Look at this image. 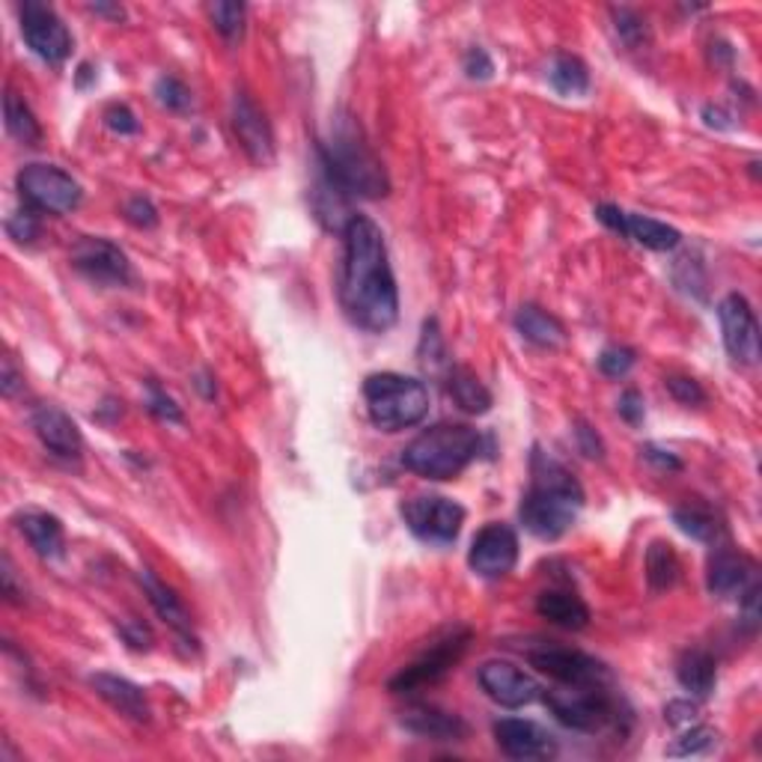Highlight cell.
I'll list each match as a JSON object with an SVG mask.
<instances>
[{"mask_svg":"<svg viewBox=\"0 0 762 762\" xmlns=\"http://www.w3.org/2000/svg\"><path fill=\"white\" fill-rule=\"evenodd\" d=\"M72 263L90 281L105 283V286H126L131 281L128 256L108 238H81L72 247Z\"/></svg>","mask_w":762,"mask_h":762,"instance_id":"cell-14","label":"cell"},{"mask_svg":"<svg viewBox=\"0 0 762 762\" xmlns=\"http://www.w3.org/2000/svg\"><path fill=\"white\" fill-rule=\"evenodd\" d=\"M619 236H628L637 245L649 247V251H673L682 242V233L664 221H655L649 215H628L623 218Z\"/></svg>","mask_w":762,"mask_h":762,"instance_id":"cell-25","label":"cell"},{"mask_svg":"<svg viewBox=\"0 0 762 762\" xmlns=\"http://www.w3.org/2000/svg\"><path fill=\"white\" fill-rule=\"evenodd\" d=\"M543 697L554 717L578 733H602L617 724V703L605 685H563L545 691Z\"/></svg>","mask_w":762,"mask_h":762,"instance_id":"cell-6","label":"cell"},{"mask_svg":"<svg viewBox=\"0 0 762 762\" xmlns=\"http://www.w3.org/2000/svg\"><path fill=\"white\" fill-rule=\"evenodd\" d=\"M137 582H140V587H144L146 599H149V605L155 608V614L167 623V626L176 632L179 637H185V641H190L194 644V628H190V617L188 610H185V605H182V599L176 596V593L167 587V584H162L158 578H155L153 572L149 569H140L137 572Z\"/></svg>","mask_w":762,"mask_h":762,"instance_id":"cell-22","label":"cell"},{"mask_svg":"<svg viewBox=\"0 0 762 762\" xmlns=\"http://www.w3.org/2000/svg\"><path fill=\"white\" fill-rule=\"evenodd\" d=\"M516 328L525 340H530L534 345H543V349H557V345L566 343V331H563L560 322L551 313L534 307V304L518 310Z\"/></svg>","mask_w":762,"mask_h":762,"instance_id":"cell-27","label":"cell"},{"mask_svg":"<svg viewBox=\"0 0 762 762\" xmlns=\"http://www.w3.org/2000/svg\"><path fill=\"white\" fill-rule=\"evenodd\" d=\"M19 530L28 536V543L33 545V551L46 560H57L66 551V536L60 518L48 516V512H37L30 509L25 516H19Z\"/></svg>","mask_w":762,"mask_h":762,"instance_id":"cell-23","label":"cell"},{"mask_svg":"<svg viewBox=\"0 0 762 762\" xmlns=\"http://www.w3.org/2000/svg\"><path fill=\"white\" fill-rule=\"evenodd\" d=\"M539 617L554 623V626L569 628V632H582L590 626V608L584 605L582 596L566 590H548L536 599Z\"/></svg>","mask_w":762,"mask_h":762,"instance_id":"cell-24","label":"cell"},{"mask_svg":"<svg viewBox=\"0 0 762 762\" xmlns=\"http://www.w3.org/2000/svg\"><path fill=\"white\" fill-rule=\"evenodd\" d=\"M233 128H236L238 140L245 146V153L251 155L254 164H272L274 162V135L268 119L260 110L245 90H238L233 96Z\"/></svg>","mask_w":762,"mask_h":762,"instance_id":"cell-17","label":"cell"},{"mask_svg":"<svg viewBox=\"0 0 762 762\" xmlns=\"http://www.w3.org/2000/svg\"><path fill=\"white\" fill-rule=\"evenodd\" d=\"M402 726L420 739H436V742H459L468 735V724L456 712H447L432 703H411L402 709Z\"/></svg>","mask_w":762,"mask_h":762,"instance_id":"cell-20","label":"cell"},{"mask_svg":"<svg viewBox=\"0 0 762 762\" xmlns=\"http://www.w3.org/2000/svg\"><path fill=\"white\" fill-rule=\"evenodd\" d=\"M209 19L215 25L221 37L227 39L229 46H236L238 39L245 37V19L247 7L245 3H236V0H224V3H212Z\"/></svg>","mask_w":762,"mask_h":762,"instance_id":"cell-33","label":"cell"},{"mask_svg":"<svg viewBox=\"0 0 762 762\" xmlns=\"http://www.w3.org/2000/svg\"><path fill=\"white\" fill-rule=\"evenodd\" d=\"M7 233H10L16 242H21V245H28V242H33V238L39 236V221L33 212H16L10 221H7Z\"/></svg>","mask_w":762,"mask_h":762,"instance_id":"cell-39","label":"cell"},{"mask_svg":"<svg viewBox=\"0 0 762 762\" xmlns=\"http://www.w3.org/2000/svg\"><path fill=\"white\" fill-rule=\"evenodd\" d=\"M21 37L30 51L51 66H60L72 55V33L66 30L63 19L42 0H25L21 3Z\"/></svg>","mask_w":762,"mask_h":762,"instance_id":"cell-10","label":"cell"},{"mask_svg":"<svg viewBox=\"0 0 762 762\" xmlns=\"http://www.w3.org/2000/svg\"><path fill=\"white\" fill-rule=\"evenodd\" d=\"M0 372H3V375H0V391H3V397H16L21 384H25V375L16 370L12 358H3V370Z\"/></svg>","mask_w":762,"mask_h":762,"instance_id":"cell-46","label":"cell"},{"mask_svg":"<svg viewBox=\"0 0 762 762\" xmlns=\"http://www.w3.org/2000/svg\"><path fill=\"white\" fill-rule=\"evenodd\" d=\"M516 560H518V536L512 527L491 521V525H486L480 534L473 536L468 563H471V569L477 572L480 578H489V582L504 578V575L512 572Z\"/></svg>","mask_w":762,"mask_h":762,"instance_id":"cell-13","label":"cell"},{"mask_svg":"<svg viewBox=\"0 0 762 762\" xmlns=\"http://www.w3.org/2000/svg\"><path fill=\"white\" fill-rule=\"evenodd\" d=\"M92 12H105V16L123 19V10H119V7H105V3H92Z\"/></svg>","mask_w":762,"mask_h":762,"instance_id":"cell-51","label":"cell"},{"mask_svg":"<svg viewBox=\"0 0 762 762\" xmlns=\"http://www.w3.org/2000/svg\"><path fill=\"white\" fill-rule=\"evenodd\" d=\"M343 238L345 254L340 301H343L345 316L370 334H384L397 325V316H400V292H397V277H393L384 236L372 218L352 215L343 229Z\"/></svg>","mask_w":762,"mask_h":762,"instance_id":"cell-1","label":"cell"},{"mask_svg":"<svg viewBox=\"0 0 762 762\" xmlns=\"http://www.w3.org/2000/svg\"><path fill=\"white\" fill-rule=\"evenodd\" d=\"M676 525H680L682 534H688L691 539H700V543H715L721 536V521L712 509L700 507V504H688V507H680L673 512Z\"/></svg>","mask_w":762,"mask_h":762,"instance_id":"cell-32","label":"cell"},{"mask_svg":"<svg viewBox=\"0 0 762 762\" xmlns=\"http://www.w3.org/2000/svg\"><path fill=\"white\" fill-rule=\"evenodd\" d=\"M667 391L682 406H703L706 402V391L700 388V381L688 379V375H671L667 379Z\"/></svg>","mask_w":762,"mask_h":762,"instance_id":"cell-38","label":"cell"},{"mask_svg":"<svg viewBox=\"0 0 762 762\" xmlns=\"http://www.w3.org/2000/svg\"><path fill=\"white\" fill-rule=\"evenodd\" d=\"M363 400L370 420L384 432L418 427L429 414L427 384L402 372H372L363 381Z\"/></svg>","mask_w":762,"mask_h":762,"instance_id":"cell-5","label":"cell"},{"mask_svg":"<svg viewBox=\"0 0 762 762\" xmlns=\"http://www.w3.org/2000/svg\"><path fill=\"white\" fill-rule=\"evenodd\" d=\"M584 507L582 482L548 456H534V482L521 500V521L539 539H557L575 525Z\"/></svg>","mask_w":762,"mask_h":762,"instance_id":"cell-3","label":"cell"},{"mask_svg":"<svg viewBox=\"0 0 762 762\" xmlns=\"http://www.w3.org/2000/svg\"><path fill=\"white\" fill-rule=\"evenodd\" d=\"M3 119H7V131L25 146H37L42 140V126L28 108V101L19 99V92L7 90L3 96Z\"/></svg>","mask_w":762,"mask_h":762,"instance_id":"cell-30","label":"cell"},{"mask_svg":"<svg viewBox=\"0 0 762 762\" xmlns=\"http://www.w3.org/2000/svg\"><path fill=\"white\" fill-rule=\"evenodd\" d=\"M0 578H3V596L10 602H19V593H16V572H12L10 557H3V572H0Z\"/></svg>","mask_w":762,"mask_h":762,"instance_id":"cell-50","label":"cell"},{"mask_svg":"<svg viewBox=\"0 0 762 762\" xmlns=\"http://www.w3.org/2000/svg\"><path fill=\"white\" fill-rule=\"evenodd\" d=\"M319 155H322V170H325V176L343 194L375 201V197H384L388 188H391L379 155L372 153V146L367 144L361 126L352 117H336L331 123V131L319 144Z\"/></svg>","mask_w":762,"mask_h":762,"instance_id":"cell-2","label":"cell"},{"mask_svg":"<svg viewBox=\"0 0 762 762\" xmlns=\"http://www.w3.org/2000/svg\"><path fill=\"white\" fill-rule=\"evenodd\" d=\"M548 81L560 96H584L590 90V72L584 60L575 55H557L554 57L551 69H548Z\"/></svg>","mask_w":762,"mask_h":762,"instance_id":"cell-31","label":"cell"},{"mask_svg":"<svg viewBox=\"0 0 762 762\" xmlns=\"http://www.w3.org/2000/svg\"><path fill=\"white\" fill-rule=\"evenodd\" d=\"M697 715V709L691 706V703H671L667 706V721L671 724H691V717Z\"/></svg>","mask_w":762,"mask_h":762,"instance_id":"cell-49","label":"cell"},{"mask_svg":"<svg viewBox=\"0 0 762 762\" xmlns=\"http://www.w3.org/2000/svg\"><path fill=\"white\" fill-rule=\"evenodd\" d=\"M614 21H617V33L626 46L637 48L646 39V21L632 10H614Z\"/></svg>","mask_w":762,"mask_h":762,"instance_id":"cell-37","label":"cell"},{"mask_svg":"<svg viewBox=\"0 0 762 762\" xmlns=\"http://www.w3.org/2000/svg\"><path fill=\"white\" fill-rule=\"evenodd\" d=\"M406 525L418 539L432 545H450L465 525V509L441 495H418L400 507Z\"/></svg>","mask_w":762,"mask_h":762,"instance_id":"cell-9","label":"cell"},{"mask_svg":"<svg viewBox=\"0 0 762 762\" xmlns=\"http://www.w3.org/2000/svg\"><path fill=\"white\" fill-rule=\"evenodd\" d=\"M19 190L28 206L48 215H66L81 206L84 190L72 173L55 164H28L19 173Z\"/></svg>","mask_w":762,"mask_h":762,"instance_id":"cell-8","label":"cell"},{"mask_svg":"<svg viewBox=\"0 0 762 762\" xmlns=\"http://www.w3.org/2000/svg\"><path fill=\"white\" fill-rule=\"evenodd\" d=\"M495 742L509 760H548L557 753L554 735L525 717H504L495 724Z\"/></svg>","mask_w":762,"mask_h":762,"instance_id":"cell-15","label":"cell"},{"mask_svg":"<svg viewBox=\"0 0 762 762\" xmlns=\"http://www.w3.org/2000/svg\"><path fill=\"white\" fill-rule=\"evenodd\" d=\"M717 319H721V334L730 358L739 363L760 361V325H756V313H753L751 301L730 292L721 304H717Z\"/></svg>","mask_w":762,"mask_h":762,"instance_id":"cell-12","label":"cell"},{"mask_svg":"<svg viewBox=\"0 0 762 762\" xmlns=\"http://www.w3.org/2000/svg\"><path fill=\"white\" fill-rule=\"evenodd\" d=\"M676 680L694 697H709L717 682V664L706 649H688L676 664Z\"/></svg>","mask_w":762,"mask_h":762,"instance_id":"cell-26","label":"cell"},{"mask_svg":"<svg viewBox=\"0 0 762 762\" xmlns=\"http://www.w3.org/2000/svg\"><path fill=\"white\" fill-rule=\"evenodd\" d=\"M480 685L498 706L521 709L539 697V685L534 676L518 671L516 664L507 662H486L480 667Z\"/></svg>","mask_w":762,"mask_h":762,"instance_id":"cell-16","label":"cell"},{"mask_svg":"<svg viewBox=\"0 0 762 762\" xmlns=\"http://www.w3.org/2000/svg\"><path fill=\"white\" fill-rule=\"evenodd\" d=\"M126 218L135 224V227H155L158 224V209L153 206V201H146V197H131V201L126 203Z\"/></svg>","mask_w":762,"mask_h":762,"instance_id":"cell-40","label":"cell"},{"mask_svg":"<svg viewBox=\"0 0 762 762\" xmlns=\"http://www.w3.org/2000/svg\"><path fill=\"white\" fill-rule=\"evenodd\" d=\"M575 438H578V447H582L584 456H590V459H602L605 456V444H602V438L596 436V429L590 427V423H584V420H578L575 423Z\"/></svg>","mask_w":762,"mask_h":762,"instance_id":"cell-43","label":"cell"},{"mask_svg":"<svg viewBox=\"0 0 762 762\" xmlns=\"http://www.w3.org/2000/svg\"><path fill=\"white\" fill-rule=\"evenodd\" d=\"M155 96H158V101H162L164 108L179 110V114L190 108V90L179 81V78H170V75H164V78L155 81Z\"/></svg>","mask_w":762,"mask_h":762,"instance_id":"cell-35","label":"cell"},{"mask_svg":"<svg viewBox=\"0 0 762 762\" xmlns=\"http://www.w3.org/2000/svg\"><path fill=\"white\" fill-rule=\"evenodd\" d=\"M644 456H646V459H649V462L662 465V468H671V471H680V468H682V462H680V459H676V456L667 453V450H658V447H646Z\"/></svg>","mask_w":762,"mask_h":762,"instance_id":"cell-48","label":"cell"},{"mask_svg":"<svg viewBox=\"0 0 762 762\" xmlns=\"http://www.w3.org/2000/svg\"><path fill=\"white\" fill-rule=\"evenodd\" d=\"M465 72L471 75V78H491L495 63H491V57L486 55L482 48H471V51L465 55Z\"/></svg>","mask_w":762,"mask_h":762,"instance_id":"cell-45","label":"cell"},{"mask_svg":"<svg viewBox=\"0 0 762 762\" xmlns=\"http://www.w3.org/2000/svg\"><path fill=\"white\" fill-rule=\"evenodd\" d=\"M756 582V566L751 557H744L742 551L733 548H717L709 557L706 569V587L717 599H730L735 593H744L751 584Z\"/></svg>","mask_w":762,"mask_h":762,"instance_id":"cell-18","label":"cell"},{"mask_svg":"<svg viewBox=\"0 0 762 762\" xmlns=\"http://www.w3.org/2000/svg\"><path fill=\"white\" fill-rule=\"evenodd\" d=\"M450 397L468 414H486L491 409L489 388L471 370H465V367H453L450 370Z\"/></svg>","mask_w":762,"mask_h":762,"instance_id":"cell-29","label":"cell"},{"mask_svg":"<svg viewBox=\"0 0 762 762\" xmlns=\"http://www.w3.org/2000/svg\"><path fill=\"white\" fill-rule=\"evenodd\" d=\"M105 123H108L110 131H117V135H135L137 128H140L137 126V117L126 108V105H110V108L105 110Z\"/></svg>","mask_w":762,"mask_h":762,"instance_id":"cell-42","label":"cell"},{"mask_svg":"<svg viewBox=\"0 0 762 762\" xmlns=\"http://www.w3.org/2000/svg\"><path fill=\"white\" fill-rule=\"evenodd\" d=\"M619 418L626 420V423H632V427H637L641 420H644V397L637 391H626L623 397H619Z\"/></svg>","mask_w":762,"mask_h":762,"instance_id":"cell-44","label":"cell"},{"mask_svg":"<svg viewBox=\"0 0 762 762\" xmlns=\"http://www.w3.org/2000/svg\"><path fill=\"white\" fill-rule=\"evenodd\" d=\"M33 429L39 441L60 459H78L84 450V438L75 427V420L57 406H37L33 409Z\"/></svg>","mask_w":762,"mask_h":762,"instance_id":"cell-19","label":"cell"},{"mask_svg":"<svg viewBox=\"0 0 762 762\" xmlns=\"http://www.w3.org/2000/svg\"><path fill=\"white\" fill-rule=\"evenodd\" d=\"M480 453V432L465 423H438L420 432L406 450L402 465L427 480H453Z\"/></svg>","mask_w":762,"mask_h":762,"instance_id":"cell-4","label":"cell"},{"mask_svg":"<svg viewBox=\"0 0 762 762\" xmlns=\"http://www.w3.org/2000/svg\"><path fill=\"white\" fill-rule=\"evenodd\" d=\"M717 744V733L712 726H691L688 733L680 735L676 742L667 748L671 756H700V753L712 751Z\"/></svg>","mask_w":762,"mask_h":762,"instance_id":"cell-34","label":"cell"},{"mask_svg":"<svg viewBox=\"0 0 762 762\" xmlns=\"http://www.w3.org/2000/svg\"><path fill=\"white\" fill-rule=\"evenodd\" d=\"M637 354L632 352V349H626V345H610V349H605V352L599 354V370L608 375V379H623V375H628V370L635 367Z\"/></svg>","mask_w":762,"mask_h":762,"instance_id":"cell-36","label":"cell"},{"mask_svg":"<svg viewBox=\"0 0 762 762\" xmlns=\"http://www.w3.org/2000/svg\"><path fill=\"white\" fill-rule=\"evenodd\" d=\"M90 685L108 706L117 709L119 715L131 717V721H149V715H153L144 688L135 685V682L123 680L117 673H92Z\"/></svg>","mask_w":762,"mask_h":762,"instance_id":"cell-21","label":"cell"},{"mask_svg":"<svg viewBox=\"0 0 762 762\" xmlns=\"http://www.w3.org/2000/svg\"><path fill=\"white\" fill-rule=\"evenodd\" d=\"M596 218H599L608 229L619 233V229H623V218H626V212L619 209V206H610V203H602V206H596Z\"/></svg>","mask_w":762,"mask_h":762,"instance_id":"cell-47","label":"cell"},{"mask_svg":"<svg viewBox=\"0 0 762 762\" xmlns=\"http://www.w3.org/2000/svg\"><path fill=\"white\" fill-rule=\"evenodd\" d=\"M530 664L548 673L551 680L560 685H608L610 673L602 662H596L593 655L569 649V646H548L543 644L539 649H530Z\"/></svg>","mask_w":762,"mask_h":762,"instance_id":"cell-11","label":"cell"},{"mask_svg":"<svg viewBox=\"0 0 762 762\" xmlns=\"http://www.w3.org/2000/svg\"><path fill=\"white\" fill-rule=\"evenodd\" d=\"M646 582H649V590L655 593L671 590L673 584L680 582V557H676V548L671 543L655 539L646 548Z\"/></svg>","mask_w":762,"mask_h":762,"instance_id":"cell-28","label":"cell"},{"mask_svg":"<svg viewBox=\"0 0 762 762\" xmlns=\"http://www.w3.org/2000/svg\"><path fill=\"white\" fill-rule=\"evenodd\" d=\"M468 644H471V628H447L444 635L436 637L432 646H427L409 667H402V671L393 676L391 691L406 694V691H420L427 688V685H436L438 680H444L447 673L453 671L456 662H459L465 655V649H468Z\"/></svg>","mask_w":762,"mask_h":762,"instance_id":"cell-7","label":"cell"},{"mask_svg":"<svg viewBox=\"0 0 762 762\" xmlns=\"http://www.w3.org/2000/svg\"><path fill=\"white\" fill-rule=\"evenodd\" d=\"M149 411H153L155 418L170 420V423H182L179 406H176V402H173L162 388H155V384H149Z\"/></svg>","mask_w":762,"mask_h":762,"instance_id":"cell-41","label":"cell"}]
</instances>
